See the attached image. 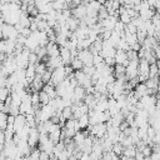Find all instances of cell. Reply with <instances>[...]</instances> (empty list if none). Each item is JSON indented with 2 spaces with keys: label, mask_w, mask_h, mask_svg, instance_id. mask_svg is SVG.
Wrapping results in <instances>:
<instances>
[{
  "label": "cell",
  "mask_w": 160,
  "mask_h": 160,
  "mask_svg": "<svg viewBox=\"0 0 160 160\" xmlns=\"http://www.w3.org/2000/svg\"><path fill=\"white\" fill-rule=\"evenodd\" d=\"M36 76V72H35V65H29L26 69H25V78H26V81L29 84L32 82V80L35 79Z\"/></svg>",
  "instance_id": "9c48e42d"
},
{
  "label": "cell",
  "mask_w": 160,
  "mask_h": 160,
  "mask_svg": "<svg viewBox=\"0 0 160 160\" xmlns=\"http://www.w3.org/2000/svg\"><path fill=\"white\" fill-rule=\"evenodd\" d=\"M111 151H112V152H114L116 156L121 158V156H122V152H124V146H122L120 142H115V144L112 145Z\"/></svg>",
  "instance_id": "9a60e30c"
},
{
  "label": "cell",
  "mask_w": 160,
  "mask_h": 160,
  "mask_svg": "<svg viewBox=\"0 0 160 160\" xmlns=\"http://www.w3.org/2000/svg\"><path fill=\"white\" fill-rule=\"evenodd\" d=\"M70 66H71V69H72L74 71H80V70H82V68H84V64L80 61V59L75 58V59H72V60H71V62H70Z\"/></svg>",
  "instance_id": "4fadbf2b"
},
{
  "label": "cell",
  "mask_w": 160,
  "mask_h": 160,
  "mask_svg": "<svg viewBox=\"0 0 160 160\" xmlns=\"http://www.w3.org/2000/svg\"><path fill=\"white\" fill-rule=\"evenodd\" d=\"M51 72H52V71L48 69V70L41 75V80H42L44 85H45V84H50V80H51Z\"/></svg>",
  "instance_id": "44dd1931"
},
{
  "label": "cell",
  "mask_w": 160,
  "mask_h": 160,
  "mask_svg": "<svg viewBox=\"0 0 160 160\" xmlns=\"http://www.w3.org/2000/svg\"><path fill=\"white\" fill-rule=\"evenodd\" d=\"M25 126H26V118L24 115H21V114H19L18 116H15V120H14V124H12L14 132L16 134L18 131H20Z\"/></svg>",
  "instance_id": "8992f818"
},
{
  "label": "cell",
  "mask_w": 160,
  "mask_h": 160,
  "mask_svg": "<svg viewBox=\"0 0 160 160\" xmlns=\"http://www.w3.org/2000/svg\"><path fill=\"white\" fill-rule=\"evenodd\" d=\"M71 15L78 20H82L86 16V6L84 4H80L79 6H76L71 10Z\"/></svg>",
  "instance_id": "ba28073f"
},
{
  "label": "cell",
  "mask_w": 160,
  "mask_h": 160,
  "mask_svg": "<svg viewBox=\"0 0 160 160\" xmlns=\"http://www.w3.org/2000/svg\"><path fill=\"white\" fill-rule=\"evenodd\" d=\"M92 58L94 55L90 52V50H80L78 51V59L84 64V66H92Z\"/></svg>",
  "instance_id": "7a4b0ae2"
},
{
  "label": "cell",
  "mask_w": 160,
  "mask_h": 160,
  "mask_svg": "<svg viewBox=\"0 0 160 160\" xmlns=\"http://www.w3.org/2000/svg\"><path fill=\"white\" fill-rule=\"evenodd\" d=\"M86 96V91L82 86H76L74 89V95H72V104H76V102H81Z\"/></svg>",
  "instance_id": "277c9868"
},
{
  "label": "cell",
  "mask_w": 160,
  "mask_h": 160,
  "mask_svg": "<svg viewBox=\"0 0 160 160\" xmlns=\"http://www.w3.org/2000/svg\"><path fill=\"white\" fill-rule=\"evenodd\" d=\"M5 160H11V159H9V158H6V159H5Z\"/></svg>",
  "instance_id": "4316f807"
},
{
  "label": "cell",
  "mask_w": 160,
  "mask_h": 160,
  "mask_svg": "<svg viewBox=\"0 0 160 160\" xmlns=\"http://www.w3.org/2000/svg\"><path fill=\"white\" fill-rule=\"evenodd\" d=\"M158 74H159V69H158L156 62L155 64H151L150 65V69H149V78H156V76H159Z\"/></svg>",
  "instance_id": "ffe728a7"
},
{
  "label": "cell",
  "mask_w": 160,
  "mask_h": 160,
  "mask_svg": "<svg viewBox=\"0 0 160 160\" xmlns=\"http://www.w3.org/2000/svg\"><path fill=\"white\" fill-rule=\"evenodd\" d=\"M4 38H2V31H1V26H0V40H2Z\"/></svg>",
  "instance_id": "d4e9b609"
},
{
  "label": "cell",
  "mask_w": 160,
  "mask_h": 160,
  "mask_svg": "<svg viewBox=\"0 0 160 160\" xmlns=\"http://www.w3.org/2000/svg\"><path fill=\"white\" fill-rule=\"evenodd\" d=\"M41 91L46 92V94L49 95L50 100H51V99H55V98H56V92H55V86H52L51 84H45V85L42 86V90H41Z\"/></svg>",
  "instance_id": "30bf717a"
},
{
  "label": "cell",
  "mask_w": 160,
  "mask_h": 160,
  "mask_svg": "<svg viewBox=\"0 0 160 160\" xmlns=\"http://www.w3.org/2000/svg\"><path fill=\"white\" fill-rule=\"evenodd\" d=\"M119 21H121L124 25H128V24H130L131 22V16L128 14V11H126V9L124 10V11H121L120 14H119Z\"/></svg>",
  "instance_id": "7c38bea8"
},
{
  "label": "cell",
  "mask_w": 160,
  "mask_h": 160,
  "mask_svg": "<svg viewBox=\"0 0 160 160\" xmlns=\"http://www.w3.org/2000/svg\"><path fill=\"white\" fill-rule=\"evenodd\" d=\"M45 48H46L48 58H56V56H60V48H59L55 42L49 41Z\"/></svg>",
  "instance_id": "5b68a950"
},
{
  "label": "cell",
  "mask_w": 160,
  "mask_h": 160,
  "mask_svg": "<svg viewBox=\"0 0 160 160\" xmlns=\"http://www.w3.org/2000/svg\"><path fill=\"white\" fill-rule=\"evenodd\" d=\"M112 160H121V159H120V158H119V156H115V158H114V159H112Z\"/></svg>",
  "instance_id": "484cf974"
},
{
  "label": "cell",
  "mask_w": 160,
  "mask_h": 160,
  "mask_svg": "<svg viewBox=\"0 0 160 160\" xmlns=\"http://www.w3.org/2000/svg\"><path fill=\"white\" fill-rule=\"evenodd\" d=\"M79 160H90V154H85V152H82Z\"/></svg>",
  "instance_id": "cb8c5ba5"
},
{
  "label": "cell",
  "mask_w": 160,
  "mask_h": 160,
  "mask_svg": "<svg viewBox=\"0 0 160 160\" xmlns=\"http://www.w3.org/2000/svg\"><path fill=\"white\" fill-rule=\"evenodd\" d=\"M135 155H136V148H135V145L124 148L122 156H125V158H135Z\"/></svg>",
  "instance_id": "8fae6325"
},
{
  "label": "cell",
  "mask_w": 160,
  "mask_h": 160,
  "mask_svg": "<svg viewBox=\"0 0 160 160\" xmlns=\"http://www.w3.org/2000/svg\"><path fill=\"white\" fill-rule=\"evenodd\" d=\"M78 122H79V126H80V129H81V130H84V129L89 128V115L86 114V115L80 116V118L78 119Z\"/></svg>",
  "instance_id": "5bb4252c"
},
{
  "label": "cell",
  "mask_w": 160,
  "mask_h": 160,
  "mask_svg": "<svg viewBox=\"0 0 160 160\" xmlns=\"http://www.w3.org/2000/svg\"><path fill=\"white\" fill-rule=\"evenodd\" d=\"M65 79H66V74H65L64 66H62V68H58V69L52 70V72H51V80H50V84H51L52 86H58V85L61 84Z\"/></svg>",
  "instance_id": "6da1fadb"
},
{
  "label": "cell",
  "mask_w": 160,
  "mask_h": 160,
  "mask_svg": "<svg viewBox=\"0 0 160 160\" xmlns=\"http://www.w3.org/2000/svg\"><path fill=\"white\" fill-rule=\"evenodd\" d=\"M10 94H11V90H9L8 88H5V86L0 88V101L5 102L8 100V98L10 96Z\"/></svg>",
  "instance_id": "2e32d148"
},
{
  "label": "cell",
  "mask_w": 160,
  "mask_h": 160,
  "mask_svg": "<svg viewBox=\"0 0 160 160\" xmlns=\"http://www.w3.org/2000/svg\"><path fill=\"white\" fill-rule=\"evenodd\" d=\"M39 136H40V132L36 128H32L30 129V132H29V138H28V144L31 149L36 148L38 144H39Z\"/></svg>",
  "instance_id": "3957f363"
},
{
  "label": "cell",
  "mask_w": 160,
  "mask_h": 160,
  "mask_svg": "<svg viewBox=\"0 0 160 160\" xmlns=\"http://www.w3.org/2000/svg\"><path fill=\"white\" fill-rule=\"evenodd\" d=\"M5 52V40H0V54Z\"/></svg>",
  "instance_id": "603a6c76"
},
{
  "label": "cell",
  "mask_w": 160,
  "mask_h": 160,
  "mask_svg": "<svg viewBox=\"0 0 160 160\" xmlns=\"http://www.w3.org/2000/svg\"><path fill=\"white\" fill-rule=\"evenodd\" d=\"M1 104H2V102H1V101H0V105H1Z\"/></svg>",
  "instance_id": "83f0119b"
},
{
  "label": "cell",
  "mask_w": 160,
  "mask_h": 160,
  "mask_svg": "<svg viewBox=\"0 0 160 160\" xmlns=\"http://www.w3.org/2000/svg\"><path fill=\"white\" fill-rule=\"evenodd\" d=\"M39 100H40V105L42 106V105H48V104H49L50 98H49V95H48L46 92L40 91V92H39Z\"/></svg>",
  "instance_id": "d6986e66"
},
{
  "label": "cell",
  "mask_w": 160,
  "mask_h": 160,
  "mask_svg": "<svg viewBox=\"0 0 160 160\" xmlns=\"http://www.w3.org/2000/svg\"><path fill=\"white\" fill-rule=\"evenodd\" d=\"M121 75H125V66L115 64V66H114V76H115V79L121 76Z\"/></svg>",
  "instance_id": "ac0fdd59"
},
{
  "label": "cell",
  "mask_w": 160,
  "mask_h": 160,
  "mask_svg": "<svg viewBox=\"0 0 160 160\" xmlns=\"http://www.w3.org/2000/svg\"><path fill=\"white\" fill-rule=\"evenodd\" d=\"M5 134H4V131H1L0 130V150H2V148H4V145H5Z\"/></svg>",
  "instance_id": "7402d4cb"
},
{
  "label": "cell",
  "mask_w": 160,
  "mask_h": 160,
  "mask_svg": "<svg viewBox=\"0 0 160 160\" xmlns=\"http://www.w3.org/2000/svg\"><path fill=\"white\" fill-rule=\"evenodd\" d=\"M46 70H48V68H46L45 62H42V61H40V62H38L35 65V72H36V75H40L41 76Z\"/></svg>",
  "instance_id": "e0dca14e"
},
{
  "label": "cell",
  "mask_w": 160,
  "mask_h": 160,
  "mask_svg": "<svg viewBox=\"0 0 160 160\" xmlns=\"http://www.w3.org/2000/svg\"><path fill=\"white\" fill-rule=\"evenodd\" d=\"M114 59H115V64H118V65H122V66H125V68H126V66H128V64H129V60H128L126 52H125V51H122V50H116Z\"/></svg>",
  "instance_id": "52a82bcc"
}]
</instances>
